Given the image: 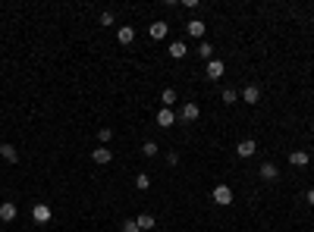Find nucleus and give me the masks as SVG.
<instances>
[{
  "label": "nucleus",
  "mask_w": 314,
  "mask_h": 232,
  "mask_svg": "<svg viewBox=\"0 0 314 232\" xmlns=\"http://www.w3.org/2000/svg\"><path fill=\"white\" fill-rule=\"evenodd\" d=\"M211 201L220 204V207L232 204V188H230V185H217V188H214V195H211Z\"/></svg>",
  "instance_id": "obj_1"
},
{
  "label": "nucleus",
  "mask_w": 314,
  "mask_h": 232,
  "mask_svg": "<svg viewBox=\"0 0 314 232\" xmlns=\"http://www.w3.org/2000/svg\"><path fill=\"white\" fill-rule=\"evenodd\" d=\"M198 116H201V107H198L195 101H185L182 110H179V119H182V123H195Z\"/></svg>",
  "instance_id": "obj_2"
},
{
  "label": "nucleus",
  "mask_w": 314,
  "mask_h": 232,
  "mask_svg": "<svg viewBox=\"0 0 314 232\" xmlns=\"http://www.w3.org/2000/svg\"><path fill=\"white\" fill-rule=\"evenodd\" d=\"M255 151H258V141H255V138H245V141H239V144H236V154L242 157V160L255 157Z\"/></svg>",
  "instance_id": "obj_3"
},
{
  "label": "nucleus",
  "mask_w": 314,
  "mask_h": 232,
  "mask_svg": "<svg viewBox=\"0 0 314 232\" xmlns=\"http://www.w3.org/2000/svg\"><path fill=\"white\" fill-rule=\"evenodd\" d=\"M50 207H48V204H35V207H32V220H35V223H41V226H44V223H50Z\"/></svg>",
  "instance_id": "obj_4"
},
{
  "label": "nucleus",
  "mask_w": 314,
  "mask_h": 232,
  "mask_svg": "<svg viewBox=\"0 0 314 232\" xmlns=\"http://www.w3.org/2000/svg\"><path fill=\"white\" fill-rule=\"evenodd\" d=\"M173 123H176V113H173V110H166V107H160L157 110V125H160V129H170Z\"/></svg>",
  "instance_id": "obj_5"
},
{
  "label": "nucleus",
  "mask_w": 314,
  "mask_h": 232,
  "mask_svg": "<svg viewBox=\"0 0 314 232\" xmlns=\"http://www.w3.org/2000/svg\"><path fill=\"white\" fill-rule=\"evenodd\" d=\"M116 41H119V44H132V41H135V25H119Z\"/></svg>",
  "instance_id": "obj_6"
},
{
  "label": "nucleus",
  "mask_w": 314,
  "mask_h": 232,
  "mask_svg": "<svg viewBox=\"0 0 314 232\" xmlns=\"http://www.w3.org/2000/svg\"><path fill=\"white\" fill-rule=\"evenodd\" d=\"M16 214H19V210H16V204H13V201L0 204V220H3V223H13V220H16Z\"/></svg>",
  "instance_id": "obj_7"
},
{
  "label": "nucleus",
  "mask_w": 314,
  "mask_h": 232,
  "mask_svg": "<svg viewBox=\"0 0 314 232\" xmlns=\"http://www.w3.org/2000/svg\"><path fill=\"white\" fill-rule=\"evenodd\" d=\"M223 72H226V66L220 63V60H211V63H208V78H211V82L223 78Z\"/></svg>",
  "instance_id": "obj_8"
},
{
  "label": "nucleus",
  "mask_w": 314,
  "mask_h": 232,
  "mask_svg": "<svg viewBox=\"0 0 314 232\" xmlns=\"http://www.w3.org/2000/svg\"><path fill=\"white\" fill-rule=\"evenodd\" d=\"M264 179V182H277V176H280V170H277V163H264L261 167V173H258Z\"/></svg>",
  "instance_id": "obj_9"
},
{
  "label": "nucleus",
  "mask_w": 314,
  "mask_h": 232,
  "mask_svg": "<svg viewBox=\"0 0 314 232\" xmlns=\"http://www.w3.org/2000/svg\"><path fill=\"white\" fill-rule=\"evenodd\" d=\"M308 160H311L308 151H292V154H289V163H292V167H308Z\"/></svg>",
  "instance_id": "obj_10"
},
{
  "label": "nucleus",
  "mask_w": 314,
  "mask_h": 232,
  "mask_svg": "<svg viewBox=\"0 0 314 232\" xmlns=\"http://www.w3.org/2000/svg\"><path fill=\"white\" fill-rule=\"evenodd\" d=\"M166 29H170L166 22H151L148 25V35L154 38V41H160V38H166Z\"/></svg>",
  "instance_id": "obj_11"
},
{
  "label": "nucleus",
  "mask_w": 314,
  "mask_h": 232,
  "mask_svg": "<svg viewBox=\"0 0 314 232\" xmlns=\"http://www.w3.org/2000/svg\"><path fill=\"white\" fill-rule=\"evenodd\" d=\"M242 101L245 104H258L261 101V88H258V85H248V88L242 91Z\"/></svg>",
  "instance_id": "obj_12"
},
{
  "label": "nucleus",
  "mask_w": 314,
  "mask_h": 232,
  "mask_svg": "<svg viewBox=\"0 0 314 232\" xmlns=\"http://www.w3.org/2000/svg\"><path fill=\"white\" fill-rule=\"evenodd\" d=\"M0 157H3L6 163H16V160H19V151L13 148V144H6V141H3V144H0Z\"/></svg>",
  "instance_id": "obj_13"
},
{
  "label": "nucleus",
  "mask_w": 314,
  "mask_h": 232,
  "mask_svg": "<svg viewBox=\"0 0 314 232\" xmlns=\"http://www.w3.org/2000/svg\"><path fill=\"white\" fill-rule=\"evenodd\" d=\"M185 31H189L192 38H204V22L201 19H192V22H185Z\"/></svg>",
  "instance_id": "obj_14"
},
{
  "label": "nucleus",
  "mask_w": 314,
  "mask_h": 232,
  "mask_svg": "<svg viewBox=\"0 0 314 232\" xmlns=\"http://www.w3.org/2000/svg\"><path fill=\"white\" fill-rule=\"evenodd\" d=\"M91 157H95V163H101V167H104V163H110V160H113V151H107V144H104V148L91 151Z\"/></svg>",
  "instance_id": "obj_15"
},
{
  "label": "nucleus",
  "mask_w": 314,
  "mask_h": 232,
  "mask_svg": "<svg viewBox=\"0 0 314 232\" xmlns=\"http://www.w3.org/2000/svg\"><path fill=\"white\" fill-rule=\"evenodd\" d=\"M185 54H189V47H185V41H173V44H170V57H173V60H182Z\"/></svg>",
  "instance_id": "obj_16"
},
{
  "label": "nucleus",
  "mask_w": 314,
  "mask_h": 232,
  "mask_svg": "<svg viewBox=\"0 0 314 232\" xmlns=\"http://www.w3.org/2000/svg\"><path fill=\"white\" fill-rule=\"evenodd\" d=\"M176 101H179V94H176V91H173V88H164V94H160V104H164V107L170 110Z\"/></svg>",
  "instance_id": "obj_17"
},
{
  "label": "nucleus",
  "mask_w": 314,
  "mask_h": 232,
  "mask_svg": "<svg viewBox=\"0 0 314 232\" xmlns=\"http://www.w3.org/2000/svg\"><path fill=\"white\" fill-rule=\"evenodd\" d=\"M135 223H138V229H157V220L151 214H142V217H135Z\"/></svg>",
  "instance_id": "obj_18"
},
{
  "label": "nucleus",
  "mask_w": 314,
  "mask_h": 232,
  "mask_svg": "<svg viewBox=\"0 0 314 232\" xmlns=\"http://www.w3.org/2000/svg\"><path fill=\"white\" fill-rule=\"evenodd\" d=\"M198 57H201L204 63H211V60H214V47H211L208 41H201V44H198Z\"/></svg>",
  "instance_id": "obj_19"
},
{
  "label": "nucleus",
  "mask_w": 314,
  "mask_h": 232,
  "mask_svg": "<svg viewBox=\"0 0 314 232\" xmlns=\"http://www.w3.org/2000/svg\"><path fill=\"white\" fill-rule=\"evenodd\" d=\"M135 188H138V191L151 188V176H148V173H138V176H135Z\"/></svg>",
  "instance_id": "obj_20"
},
{
  "label": "nucleus",
  "mask_w": 314,
  "mask_h": 232,
  "mask_svg": "<svg viewBox=\"0 0 314 232\" xmlns=\"http://www.w3.org/2000/svg\"><path fill=\"white\" fill-rule=\"evenodd\" d=\"M142 154H145V157H157V144H154V141H145V144H142Z\"/></svg>",
  "instance_id": "obj_21"
},
{
  "label": "nucleus",
  "mask_w": 314,
  "mask_h": 232,
  "mask_svg": "<svg viewBox=\"0 0 314 232\" xmlns=\"http://www.w3.org/2000/svg\"><path fill=\"white\" fill-rule=\"evenodd\" d=\"M236 101H239L236 88H223V104H236Z\"/></svg>",
  "instance_id": "obj_22"
},
{
  "label": "nucleus",
  "mask_w": 314,
  "mask_h": 232,
  "mask_svg": "<svg viewBox=\"0 0 314 232\" xmlns=\"http://www.w3.org/2000/svg\"><path fill=\"white\" fill-rule=\"evenodd\" d=\"M98 138H101V141L107 144V141H110V138H113V129H110V125H104V129H98Z\"/></svg>",
  "instance_id": "obj_23"
},
{
  "label": "nucleus",
  "mask_w": 314,
  "mask_h": 232,
  "mask_svg": "<svg viewBox=\"0 0 314 232\" xmlns=\"http://www.w3.org/2000/svg\"><path fill=\"white\" fill-rule=\"evenodd\" d=\"M123 232H142V229H138L135 220H126V223H123Z\"/></svg>",
  "instance_id": "obj_24"
},
{
  "label": "nucleus",
  "mask_w": 314,
  "mask_h": 232,
  "mask_svg": "<svg viewBox=\"0 0 314 232\" xmlns=\"http://www.w3.org/2000/svg\"><path fill=\"white\" fill-rule=\"evenodd\" d=\"M166 163H170V167H176V163H179V154H176V151H170V154H166Z\"/></svg>",
  "instance_id": "obj_25"
},
{
  "label": "nucleus",
  "mask_w": 314,
  "mask_h": 232,
  "mask_svg": "<svg viewBox=\"0 0 314 232\" xmlns=\"http://www.w3.org/2000/svg\"><path fill=\"white\" fill-rule=\"evenodd\" d=\"M101 25H113V13H101Z\"/></svg>",
  "instance_id": "obj_26"
},
{
  "label": "nucleus",
  "mask_w": 314,
  "mask_h": 232,
  "mask_svg": "<svg viewBox=\"0 0 314 232\" xmlns=\"http://www.w3.org/2000/svg\"><path fill=\"white\" fill-rule=\"evenodd\" d=\"M308 204L314 207V188H308Z\"/></svg>",
  "instance_id": "obj_27"
}]
</instances>
